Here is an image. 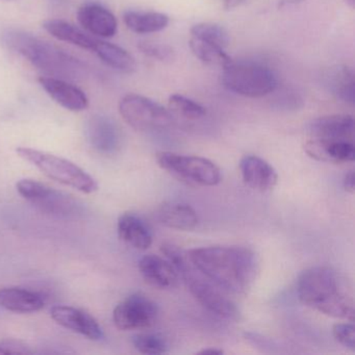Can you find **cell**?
<instances>
[{
    "mask_svg": "<svg viewBox=\"0 0 355 355\" xmlns=\"http://www.w3.org/2000/svg\"><path fill=\"white\" fill-rule=\"evenodd\" d=\"M193 268L227 294L242 295L252 286L259 271V259L243 246H209L187 252Z\"/></svg>",
    "mask_w": 355,
    "mask_h": 355,
    "instance_id": "6da1fadb",
    "label": "cell"
},
{
    "mask_svg": "<svg viewBox=\"0 0 355 355\" xmlns=\"http://www.w3.org/2000/svg\"><path fill=\"white\" fill-rule=\"evenodd\" d=\"M301 303L329 317L354 321V302L348 282L336 270L317 266L305 270L297 282Z\"/></svg>",
    "mask_w": 355,
    "mask_h": 355,
    "instance_id": "7a4b0ae2",
    "label": "cell"
},
{
    "mask_svg": "<svg viewBox=\"0 0 355 355\" xmlns=\"http://www.w3.org/2000/svg\"><path fill=\"white\" fill-rule=\"evenodd\" d=\"M1 41L8 49L26 58L35 67L53 78L76 80L84 76V67L78 59L26 31L7 28L1 34Z\"/></svg>",
    "mask_w": 355,
    "mask_h": 355,
    "instance_id": "3957f363",
    "label": "cell"
},
{
    "mask_svg": "<svg viewBox=\"0 0 355 355\" xmlns=\"http://www.w3.org/2000/svg\"><path fill=\"white\" fill-rule=\"evenodd\" d=\"M16 153L24 161L38 168L47 178L60 184L71 187L86 194L98 190L96 180L69 159L30 147H18Z\"/></svg>",
    "mask_w": 355,
    "mask_h": 355,
    "instance_id": "277c9868",
    "label": "cell"
},
{
    "mask_svg": "<svg viewBox=\"0 0 355 355\" xmlns=\"http://www.w3.org/2000/svg\"><path fill=\"white\" fill-rule=\"evenodd\" d=\"M224 86L241 96L259 98L277 88V78L267 66L253 62L232 63L223 68Z\"/></svg>",
    "mask_w": 355,
    "mask_h": 355,
    "instance_id": "5b68a950",
    "label": "cell"
},
{
    "mask_svg": "<svg viewBox=\"0 0 355 355\" xmlns=\"http://www.w3.org/2000/svg\"><path fill=\"white\" fill-rule=\"evenodd\" d=\"M155 159L162 169L191 186L215 187L222 180L219 167L205 157L162 151Z\"/></svg>",
    "mask_w": 355,
    "mask_h": 355,
    "instance_id": "8992f818",
    "label": "cell"
},
{
    "mask_svg": "<svg viewBox=\"0 0 355 355\" xmlns=\"http://www.w3.org/2000/svg\"><path fill=\"white\" fill-rule=\"evenodd\" d=\"M119 113L124 121L138 132L166 130L174 123L169 110L142 95H125L120 101Z\"/></svg>",
    "mask_w": 355,
    "mask_h": 355,
    "instance_id": "52a82bcc",
    "label": "cell"
},
{
    "mask_svg": "<svg viewBox=\"0 0 355 355\" xmlns=\"http://www.w3.org/2000/svg\"><path fill=\"white\" fill-rule=\"evenodd\" d=\"M16 188L26 200L45 215L69 218L80 209V205L73 197L37 180H19Z\"/></svg>",
    "mask_w": 355,
    "mask_h": 355,
    "instance_id": "ba28073f",
    "label": "cell"
},
{
    "mask_svg": "<svg viewBox=\"0 0 355 355\" xmlns=\"http://www.w3.org/2000/svg\"><path fill=\"white\" fill-rule=\"evenodd\" d=\"M180 276L184 278L189 291L197 302L200 303L209 313L223 319H238V309L232 299L228 298L227 293L199 273L191 263Z\"/></svg>",
    "mask_w": 355,
    "mask_h": 355,
    "instance_id": "9c48e42d",
    "label": "cell"
},
{
    "mask_svg": "<svg viewBox=\"0 0 355 355\" xmlns=\"http://www.w3.org/2000/svg\"><path fill=\"white\" fill-rule=\"evenodd\" d=\"M159 317V309L144 295L135 294L124 299L114 309L116 327L121 330H141L153 327Z\"/></svg>",
    "mask_w": 355,
    "mask_h": 355,
    "instance_id": "30bf717a",
    "label": "cell"
},
{
    "mask_svg": "<svg viewBox=\"0 0 355 355\" xmlns=\"http://www.w3.org/2000/svg\"><path fill=\"white\" fill-rule=\"evenodd\" d=\"M51 315L59 325L78 332L93 340H101L103 329L98 322L87 311L66 305H57L51 311Z\"/></svg>",
    "mask_w": 355,
    "mask_h": 355,
    "instance_id": "8fae6325",
    "label": "cell"
},
{
    "mask_svg": "<svg viewBox=\"0 0 355 355\" xmlns=\"http://www.w3.org/2000/svg\"><path fill=\"white\" fill-rule=\"evenodd\" d=\"M87 138L95 150L109 155L119 148L121 132L111 118L95 115L87 123Z\"/></svg>",
    "mask_w": 355,
    "mask_h": 355,
    "instance_id": "7c38bea8",
    "label": "cell"
},
{
    "mask_svg": "<svg viewBox=\"0 0 355 355\" xmlns=\"http://www.w3.org/2000/svg\"><path fill=\"white\" fill-rule=\"evenodd\" d=\"M39 83L45 92L64 109L71 112H83L88 109V97L78 87L53 76H41Z\"/></svg>",
    "mask_w": 355,
    "mask_h": 355,
    "instance_id": "4fadbf2b",
    "label": "cell"
},
{
    "mask_svg": "<svg viewBox=\"0 0 355 355\" xmlns=\"http://www.w3.org/2000/svg\"><path fill=\"white\" fill-rule=\"evenodd\" d=\"M241 173L247 186L259 192L273 190L278 182L276 170L257 155H245L240 162Z\"/></svg>",
    "mask_w": 355,
    "mask_h": 355,
    "instance_id": "5bb4252c",
    "label": "cell"
},
{
    "mask_svg": "<svg viewBox=\"0 0 355 355\" xmlns=\"http://www.w3.org/2000/svg\"><path fill=\"white\" fill-rule=\"evenodd\" d=\"M141 275L149 286L159 290L175 288L180 275L165 257L155 254L144 255L139 261Z\"/></svg>",
    "mask_w": 355,
    "mask_h": 355,
    "instance_id": "9a60e30c",
    "label": "cell"
},
{
    "mask_svg": "<svg viewBox=\"0 0 355 355\" xmlns=\"http://www.w3.org/2000/svg\"><path fill=\"white\" fill-rule=\"evenodd\" d=\"M80 26L90 34L101 38H113L118 31V22L110 10L99 3H86L78 12Z\"/></svg>",
    "mask_w": 355,
    "mask_h": 355,
    "instance_id": "2e32d148",
    "label": "cell"
},
{
    "mask_svg": "<svg viewBox=\"0 0 355 355\" xmlns=\"http://www.w3.org/2000/svg\"><path fill=\"white\" fill-rule=\"evenodd\" d=\"M304 149L311 159L326 163H350L355 159L353 141L309 139Z\"/></svg>",
    "mask_w": 355,
    "mask_h": 355,
    "instance_id": "e0dca14e",
    "label": "cell"
},
{
    "mask_svg": "<svg viewBox=\"0 0 355 355\" xmlns=\"http://www.w3.org/2000/svg\"><path fill=\"white\" fill-rule=\"evenodd\" d=\"M311 139L353 141L354 119L350 115H329L313 120L309 125Z\"/></svg>",
    "mask_w": 355,
    "mask_h": 355,
    "instance_id": "ac0fdd59",
    "label": "cell"
},
{
    "mask_svg": "<svg viewBox=\"0 0 355 355\" xmlns=\"http://www.w3.org/2000/svg\"><path fill=\"white\" fill-rule=\"evenodd\" d=\"M157 219L166 227L192 230L198 225V215L188 203L168 201L157 209Z\"/></svg>",
    "mask_w": 355,
    "mask_h": 355,
    "instance_id": "d6986e66",
    "label": "cell"
},
{
    "mask_svg": "<svg viewBox=\"0 0 355 355\" xmlns=\"http://www.w3.org/2000/svg\"><path fill=\"white\" fill-rule=\"evenodd\" d=\"M0 305L13 313H30L41 311L45 301L42 295L21 288H0Z\"/></svg>",
    "mask_w": 355,
    "mask_h": 355,
    "instance_id": "ffe728a7",
    "label": "cell"
},
{
    "mask_svg": "<svg viewBox=\"0 0 355 355\" xmlns=\"http://www.w3.org/2000/svg\"><path fill=\"white\" fill-rule=\"evenodd\" d=\"M119 238L132 248L147 250L153 244V234L144 221L134 214L125 213L118 220Z\"/></svg>",
    "mask_w": 355,
    "mask_h": 355,
    "instance_id": "44dd1931",
    "label": "cell"
},
{
    "mask_svg": "<svg viewBox=\"0 0 355 355\" xmlns=\"http://www.w3.org/2000/svg\"><path fill=\"white\" fill-rule=\"evenodd\" d=\"M43 28L49 35L59 41L70 43L86 51H94L97 39L89 36L86 33L65 20H47L43 24Z\"/></svg>",
    "mask_w": 355,
    "mask_h": 355,
    "instance_id": "7402d4cb",
    "label": "cell"
},
{
    "mask_svg": "<svg viewBox=\"0 0 355 355\" xmlns=\"http://www.w3.org/2000/svg\"><path fill=\"white\" fill-rule=\"evenodd\" d=\"M123 20L128 30L139 35L161 32L170 22L166 14L157 12L128 11L124 13Z\"/></svg>",
    "mask_w": 355,
    "mask_h": 355,
    "instance_id": "603a6c76",
    "label": "cell"
},
{
    "mask_svg": "<svg viewBox=\"0 0 355 355\" xmlns=\"http://www.w3.org/2000/svg\"><path fill=\"white\" fill-rule=\"evenodd\" d=\"M326 84L334 96L349 105H354V72L351 68L347 66L331 68L326 76Z\"/></svg>",
    "mask_w": 355,
    "mask_h": 355,
    "instance_id": "cb8c5ba5",
    "label": "cell"
},
{
    "mask_svg": "<svg viewBox=\"0 0 355 355\" xmlns=\"http://www.w3.org/2000/svg\"><path fill=\"white\" fill-rule=\"evenodd\" d=\"M94 53L98 55L99 59L107 64L110 67L124 72V73H132L136 70L137 63L134 57L128 51L118 45L105 42V41L97 39L94 47Z\"/></svg>",
    "mask_w": 355,
    "mask_h": 355,
    "instance_id": "d4e9b609",
    "label": "cell"
},
{
    "mask_svg": "<svg viewBox=\"0 0 355 355\" xmlns=\"http://www.w3.org/2000/svg\"><path fill=\"white\" fill-rule=\"evenodd\" d=\"M189 46L195 57L207 65L220 66V67L224 68L232 62L230 55L224 51L223 49L211 44V43L191 37Z\"/></svg>",
    "mask_w": 355,
    "mask_h": 355,
    "instance_id": "484cf974",
    "label": "cell"
},
{
    "mask_svg": "<svg viewBox=\"0 0 355 355\" xmlns=\"http://www.w3.org/2000/svg\"><path fill=\"white\" fill-rule=\"evenodd\" d=\"M192 38L211 43L225 49L230 45V34L223 26L216 24H198L190 31Z\"/></svg>",
    "mask_w": 355,
    "mask_h": 355,
    "instance_id": "4316f807",
    "label": "cell"
},
{
    "mask_svg": "<svg viewBox=\"0 0 355 355\" xmlns=\"http://www.w3.org/2000/svg\"><path fill=\"white\" fill-rule=\"evenodd\" d=\"M168 105L171 113L176 114L184 119L198 120L207 115V110L205 107L182 95H171L169 97Z\"/></svg>",
    "mask_w": 355,
    "mask_h": 355,
    "instance_id": "83f0119b",
    "label": "cell"
},
{
    "mask_svg": "<svg viewBox=\"0 0 355 355\" xmlns=\"http://www.w3.org/2000/svg\"><path fill=\"white\" fill-rule=\"evenodd\" d=\"M132 345L143 354L157 355L168 352L167 340L157 334H139L132 336Z\"/></svg>",
    "mask_w": 355,
    "mask_h": 355,
    "instance_id": "f1b7e54d",
    "label": "cell"
},
{
    "mask_svg": "<svg viewBox=\"0 0 355 355\" xmlns=\"http://www.w3.org/2000/svg\"><path fill=\"white\" fill-rule=\"evenodd\" d=\"M141 53L147 57L161 62H171L175 58V51L167 44L153 42H140L138 45Z\"/></svg>",
    "mask_w": 355,
    "mask_h": 355,
    "instance_id": "f546056e",
    "label": "cell"
},
{
    "mask_svg": "<svg viewBox=\"0 0 355 355\" xmlns=\"http://www.w3.org/2000/svg\"><path fill=\"white\" fill-rule=\"evenodd\" d=\"M332 334L336 342L340 343L342 346L352 351L355 350V327L353 322L334 324Z\"/></svg>",
    "mask_w": 355,
    "mask_h": 355,
    "instance_id": "4dcf8cb0",
    "label": "cell"
},
{
    "mask_svg": "<svg viewBox=\"0 0 355 355\" xmlns=\"http://www.w3.org/2000/svg\"><path fill=\"white\" fill-rule=\"evenodd\" d=\"M0 354H33L30 346L14 338L0 340Z\"/></svg>",
    "mask_w": 355,
    "mask_h": 355,
    "instance_id": "1f68e13d",
    "label": "cell"
},
{
    "mask_svg": "<svg viewBox=\"0 0 355 355\" xmlns=\"http://www.w3.org/2000/svg\"><path fill=\"white\" fill-rule=\"evenodd\" d=\"M343 184H344L345 190L349 193H354L355 191V174L354 171L348 172V173L345 175L344 180H343Z\"/></svg>",
    "mask_w": 355,
    "mask_h": 355,
    "instance_id": "d6a6232c",
    "label": "cell"
},
{
    "mask_svg": "<svg viewBox=\"0 0 355 355\" xmlns=\"http://www.w3.org/2000/svg\"><path fill=\"white\" fill-rule=\"evenodd\" d=\"M244 1L245 0H224L223 8L226 11H230L242 5Z\"/></svg>",
    "mask_w": 355,
    "mask_h": 355,
    "instance_id": "836d02e7",
    "label": "cell"
},
{
    "mask_svg": "<svg viewBox=\"0 0 355 355\" xmlns=\"http://www.w3.org/2000/svg\"><path fill=\"white\" fill-rule=\"evenodd\" d=\"M224 351L222 350V349H218V348H207V349H202V350L199 351V352H197V354L200 355H221L223 354Z\"/></svg>",
    "mask_w": 355,
    "mask_h": 355,
    "instance_id": "e575fe53",
    "label": "cell"
},
{
    "mask_svg": "<svg viewBox=\"0 0 355 355\" xmlns=\"http://www.w3.org/2000/svg\"><path fill=\"white\" fill-rule=\"evenodd\" d=\"M347 3L350 6L351 8H354L355 0H347Z\"/></svg>",
    "mask_w": 355,
    "mask_h": 355,
    "instance_id": "d590c367",
    "label": "cell"
},
{
    "mask_svg": "<svg viewBox=\"0 0 355 355\" xmlns=\"http://www.w3.org/2000/svg\"><path fill=\"white\" fill-rule=\"evenodd\" d=\"M8 1H10V0H8Z\"/></svg>",
    "mask_w": 355,
    "mask_h": 355,
    "instance_id": "8d00e7d4",
    "label": "cell"
}]
</instances>
